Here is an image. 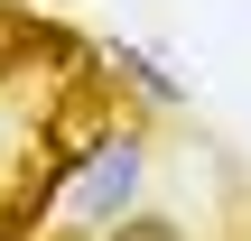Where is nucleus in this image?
Listing matches in <instances>:
<instances>
[{
  "label": "nucleus",
  "mask_w": 251,
  "mask_h": 241,
  "mask_svg": "<svg viewBox=\"0 0 251 241\" xmlns=\"http://www.w3.org/2000/svg\"><path fill=\"white\" fill-rule=\"evenodd\" d=\"M0 28H9V0H0Z\"/></svg>",
  "instance_id": "obj_3"
},
{
  "label": "nucleus",
  "mask_w": 251,
  "mask_h": 241,
  "mask_svg": "<svg viewBox=\"0 0 251 241\" xmlns=\"http://www.w3.org/2000/svg\"><path fill=\"white\" fill-rule=\"evenodd\" d=\"M130 195H140V139H130V130H112V139L84 158V176L65 186L56 223H75V232H112V223L130 214Z\"/></svg>",
  "instance_id": "obj_1"
},
{
  "label": "nucleus",
  "mask_w": 251,
  "mask_h": 241,
  "mask_svg": "<svg viewBox=\"0 0 251 241\" xmlns=\"http://www.w3.org/2000/svg\"><path fill=\"white\" fill-rule=\"evenodd\" d=\"M102 241H186V223H168V214H121Z\"/></svg>",
  "instance_id": "obj_2"
}]
</instances>
